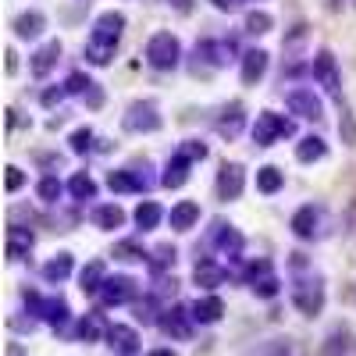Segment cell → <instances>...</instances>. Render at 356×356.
Segmentation results:
<instances>
[{"label":"cell","instance_id":"cell-7","mask_svg":"<svg viewBox=\"0 0 356 356\" xmlns=\"http://www.w3.org/2000/svg\"><path fill=\"white\" fill-rule=\"evenodd\" d=\"M161 125H164V118H161V107H157L154 100H136V104H129V111H125V118H122V129L132 132V136H150V132H157Z\"/></svg>","mask_w":356,"mask_h":356},{"label":"cell","instance_id":"cell-53","mask_svg":"<svg viewBox=\"0 0 356 356\" xmlns=\"http://www.w3.org/2000/svg\"><path fill=\"white\" fill-rule=\"evenodd\" d=\"M353 8H356V0H353Z\"/></svg>","mask_w":356,"mask_h":356},{"label":"cell","instance_id":"cell-2","mask_svg":"<svg viewBox=\"0 0 356 356\" xmlns=\"http://www.w3.org/2000/svg\"><path fill=\"white\" fill-rule=\"evenodd\" d=\"M146 65L154 72H175L182 65V40L175 33H154L146 43Z\"/></svg>","mask_w":356,"mask_h":356},{"label":"cell","instance_id":"cell-4","mask_svg":"<svg viewBox=\"0 0 356 356\" xmlns=\"http://www.w3.org/2000/svg\"><path fill=\"white\" fill-rule=\"evenodd\" d=\"M22 300H25L29 314L43 317L47 324H54V328H65L68 317H72V310H68V303L61 300V296H40L36 289H25V292H22Z\"/></svg>","mask_w":356,"mask_h":356},{"label":"cell","instance_id":"cell-43","mask_svg":"<svg viewBox=\"0 0 356 356\" xmlns=\"http://www.w3.org/2000/svg\"><path fill=\"white\" fill-rule=\"evenodd\" d=\"M93 86H97V82L89 79V75H82V72H72V75H68V82H65V89H68V93H75V97H86Z\"/></svg>","mask_w":356,"mask_h":356},{"label":"cell","instance_id":"cell-14","mask_svg":"<svg viewBox=\"0 0 356 356\" xmlns=\"http://www.w3.org/2000/svg\"><path fill=\"white\" fill-rule=\"evenodd\" d=\"M243 125H246V107H243L239 100L225 104V107H221V114H218V122H214L218 136H221V139H228V143L243 132Z\"/></svg>","mask_w":356,"mask_h":356},{"label":"cell","instance_id":"cell-32","mask_svg":"<svg viewBox=\"0 0 356 356\" xmlns=\"http://www.w3.org/2000/svg\"><path fill=\"white\" fill-rule=\"evenodd\" d=\"M282 186H285V171H282V168H275V164L257 168V189H260L264 196H275Z\"/></svg>","mask_w":356,"mask_h":356},{"label":"cell","instance_id":"cell-6","mask_svg":"<svg viewBox=\"0 0 356 356\" xmlns=\"http://www.w3.org/2000/svg\"><path fill=\"white\" fill-rule=\"evenodd\" d=\"M296 136V122L285 114H275V111H260L257 122H253V143L257 146H275L278 139H289Z\"/></svg>","mask_w":356,"mask_h":356},{"label":"cell","instance_id":"cell-5","mask_svg":"<svg viewBox=\"0 0 356 356\" xmlns=\"http://www.w3.org/2000/svg\"><path fill=\"white\" fill-rule=\"evenodd\" d=\"M289 228H292L296 239H303V243H317V239H324V235H328V214H324V207L307 203V207H300V211L292 214Z\"/></svg>","mask_w":356,"mask_h":356},{"label":"cell","instance_id":"cell-8","mask_svg":"<svg viewBox=\"0 0 356 356\" xmlns=\"http://www.w3.org/2000/svg\"><path fill=\"white\" fill-rule=\"evenodd\" d=\"M150 171V164H146L143 171L139 168H118V171H111L107 175V186H111V193H150L154 189V178L146 175Z\"/></svg>","mask_w":356,"mask_h":356},{"label":"cell","instance_id":"cell-11","mask_svg":"<svg viewBox=\"0 0 356 356\" xmlns=\"http://www.w3.org/2000/svg\"><path fill=\"white\" fill-rule=\"evenodd\" d=\"M246 189V168L243 164H235V161H225L221 171H218V200L232 203V200H239Z\"/></svg>","mask_w":356,"mask_h":356},{"label":"cell","instance_id":"cell-49","mask_svg":"<svg viewBox=\"0 0 356 356\" xmlns=\"http://www.w3.org/2000/svg\"><path fill=\"white\" fill-rule=\"evenodd\" d=\"M82 100H86L89 107H93V111H97V107H104V89H100V86H93V89H89V93H86Z\"/></svg>","mask_w":356,"mask_h":356},{"label":"cell","instance_id":"cell-47","mask_svg":"<svg viewBox=\"0 0 356 356\" xmlns=\"http://www.w3.org/2000/svg\"><path fill=\"white\" fill-rule=\"evenodd\" d=\"M65 97H68V89H65V86H50V89H43V97H40V100H43V107H57Z\"/></svg>","mask_w":356,"mask_h":356},{"label":"cell","instance_id":"cell-40","mask_svg":"<svg viewBox=\"0 0 356 356\" xmlns=\"http://www.w3.org/2000/svg\"><path fill=\"white\" fill-rule=\"evenodd\" d=\"M61 193H65V186L57 182V175H47V178H40L36 196H40L43 203H57V200H61Z\"/></svg>","mask_w":356,"mask_h":356},{"label":"cell","instance_id":"cell-20","mask_svg":"<svg viewBox=\"0 0 356 356\" xmlns=\"http://www.w3.org/2000/svg\"><path fill=\"white\" fill-rule=\"evenodd\" d=\"M72 271H75V257H72V253H65V250H61V253H54V257L40 267V275H43V282H47V285H61Z\"/></svg>","mask_w":356,"mask_h":356},{"label":"cell","instance_id":"cell-9","mask_svg":"<svg viewBox=\"0 0 356 356\" xmlns=\"http://www.w3.org/2000/svg\"><path fill=\"white\" fill-rule=\"evenodd\" d=\"M310 72H314L317 86H324V93H332V97L342 93V75H339V61L332 50H317L310 61Z\"/></svg>","mask_w":356,"mask_h":356},{"label":"cell","instance_id":"cell-33","mask_svg":"<svg viewBox=\"0 0 356 356\" xmlns=\"http://www.w3.org/2000/svg\"><path fill=\"white\" fill-rule=\"evenodd\" d=\"M68 193H72V200H79V203L97 200V182H93V175H89V171H75V175L68 178Z\"/></svg>","mask_w":356,"mask_h":356},{"label":"cell","instance_id":"cell-36","mask_svg":"<svg viewBox=\"0 0 356 356\" xmlns=\"http://www.w3.org/2000/svg\"><path fill=\"white\" fill-rule=\"evenodd\" d=\"M182 161H189V164H200V161H207V143L203 139H186V143H178V150H175Z\"/></svg>","mask_w":356,"mask_h":356},{"label":"cell","instance_id":"cell-30","mask_svg":"<svg viewBox=\"0 0 356 356\" xmlns=\"http://www.w3.org/2000/svg\"><path fill=\"white\" fill-rule=\"evenodd\" d=\"M132 221H136V228H139V232H154V228H157V225L164 221V211H161V203H154V200H143V203L136 207Z\"/></svg>","mask_w":356,"mask_h":356},{"label":"cell","instance_id":"cell-16","mask_svg":"<svg viewBox=\"0 0 356 356\" xmlns=\"http://www.w3.org/2000/svg\"><path fill=\"white\" fill-rule=\"evenodd\" d=\"M211 243H214L225 257H239L243 246H246V239H243V235L235 232V225H228V221H214V225H211Z\"/></svg>","mask_w":356,"mask_h":356},{"label":"cell","instance_id":"cell-15","mask_svg":"<svg viewBox=\"0 0 356 356\" xmlns=\"http://www.w3.org/2000/svg\"><path fill=\"white\" fill-rule=\"evenodd\" d=\"M161 332L171 339H189L193 335V310L189 307H171L161 314Z\"/></svg>","mask_w":356,"mask_h":356},{"label":"cell","instance_id":"cell-50","mask_svg":"<svg viewBox=\"0 0 356 356\" xmlns=\"http://www.w3.org/2000/svg\"><path fill=\"white\" fill-rule=\"evenodd\" d=\"M211 4H214L218 11H235V8L243 4V0H211Z\"/></svg>","mask_w":356,"mask_h":356},{"label":"cell","instance_id":"cell-26","mask_svg":"<svg viewBox=\"0 0 356 356\" xmlns=\"http://www.w3.org/2000/svg\"><path fill=\"white\" fill-rule=\"evenodd\" d=\"M11 29H15L18 40H40L43 29H47V15H43V11H22Z\"/></svg>","mask_w":356,"mask_h":356},{"label":"cell","instance_id":"cell-44","mask_svg":"<svg viewBox=\"0 0 356 356\" xmlns=\"http://www.w3.org/2000/svg\"><path fill=\"white\" fill-rule=\"evenodd\" d=\"M257 296H264V300H271V296H278V289H282V282H278V275H267V278H260V282H253L250 285Z\"/></svg>","mask_w":356,"mask_h":356},{"label":"cell","instance_id":"cell-42","mask_svg":"<svg viewBox=\"0 0 356 356\" xmlns=\"http://www.w3.org/2000/svg\"><path fill=\"white\" fill-rule=\"evenodd\" d=\"M175 246H157L154 250V257H150V267H154V275H164L168 267H175Z\"/></svg>","mask_w":356,"mask_h":356},{"label":"cell","instance_id":"cell-52","mask_svg":"<svg viewBox=\"0 0 356 356\" xmlns=\"http://www.w3.org/2000/svg\"><path fill=\"white\" fill-rule=\"evenodd\" d=\"M146 356H178V353H175V349H150Z\"/></svg>","mask_w":356,"mask_h":356},{"label":"cell","instance_id":"cell-35","mask_svg":"<svg viewBox=\"0 0 356 356\" xmlns=\"http://www.w3.org/2000/svg\"><path fill=\"white\" fill-rule=\"evenodd\" d=\"M114 260L136 264V260H150V253H146L136 239H122V243H114Z\"/></svg>","mask_w":356,"mask_h":356},{"label":"cell","instance_id":"cell-34","mask_svg":"<svg viewBox=\"0 0 356 356\" xmlns=\"http://www.w3.org/2000/svg\"><path fill=\"white\" fill-rule=\"evenodd\" d=\"M349 353H353V332L346 328V324H339V328H332V335H328L324 356H349Z\"/></svg>","mask_w":356,"mask_h":356},{"label":"cell","instance_id":"cell-45","mask_svg":"<svg viewBox=\"0 0 356 356\" xmlns=\"http://www.w3.org/2000/svg\"><path fill=\"white\" fill-rule=\"evenodd\" d=\"M22 186H25V171L15 168V164H8V168H4V189H8V193H18Z\"/></svg>","mask_w":356,"mask_h":356},{"label":"cell","instance_id":"cell-37","mask_svg":"<svg viewBox=\"0 0 356 356\" xmlns=\"http://www.w3.org/2000/svg\"><path fill=\"white\" fill-rule=\"evenodd\" d=\"M339 136H342V143L346 146H356V118H353V111H349V104H339Z\"/></svg>","mask_w":356,"mask_h":356},{"label":"cell","instance_id":"cell-29","mask_svg":"<svg viewBox=\"0 0 356 356\" xmlns=\"http://www.w3.org/2000/svg\"><path fill=\"white\" fill-rule=\"evenodd\" d=\"M107 328H111V324H104V317H100L97 310H89V314L79 321L75 335H79L82 342H100V339H107Z\"/></svg>","mask_w":356,"mask_h":356},{"label":"cell","instance_id":"cell-19","mask_svg":"<svg viewBox=\"0 0 356 356\" xmlns=\"http://www.w3.org/2000/svg\"><path fill=\"white\" fill-rule=\"evenodd\" d=\"M239 61H243V72H239V75H243V82H246V86H257V82L267 75V65H271V54L257 47V50H246V54L239 57Z\"/></svg>","mask_w":356,"mask_h":356},{"label":"cell","instance_id":"cell-23","mask_svg":"<svg viewBox=\"0 0 356 356\" xmlns=\"http://www.w3.org/2000/svg\"><path fill=\"white\" fill-rule=\"evenodd\" d=\"M193 310V321L196 324H218L221 317H225V303H221V296H200V300L189 307Z\"/></svg>","mask_w":356,"mask_h":356},{"label":"cell","instance_id":"cell-25","mask_svg":"<svg viewBox=\"0 0 356 356\" xmlns=\"http://www.w3.org/2000/svg\"><path fill=\"white\" fill-rule=\"evenodd\" d=\"M107 278H111V275H107L104 260H89L82 271H79V289H82L86 296H100V289H104Z\"/></svg>","mask_w":356,"mask_h":356},{"label":"cell","instance_id":"cell-51","mask_svg":"<svg viewBox=\"0 0 356 356\" xmlns=\"http://www.w3.org/2000/svg\"><path fill=\"white\" fill-rule=\"evenodd\" d=\"M18 68V54L15 50H8V72H15Z\"/></svg>","mask_w":356,"mask_h":356},{"label":"cell","instance_id":"cell-1","mask_svg":"<svg viewBox=\"0 0 356 356\" xmlns=\"http://www.w3.org/2000/svg\"><path fill=\"white\" fill-rule=\"evenodd\" d=\"M122 33H125V15L122 11H104L93 29H89V40H86V61L89 65H111V57L118 50V43H122Z\"/></svg>","mask_w":356,"mask_h":356},{"label":"cell","instance_id":"cell-21","mask_svg":"<svg viewBox=\"0 0 356 356\" xmlns=\"http://www.w3.org/2000/svg\"><path fill=\"white\" fill-rule=\"evenodd\" d=\"M107 346L114 353H122V356H132L143 342H139V332L129 328V324H111V328H107Z\"/></svg>","mask_w":356,"mask_h":356},{"label":"cell","instance_id":"cell-38","mask_svg":"<svg viewBox=\"0 0 356 356\" xmlns=\"http://www.w3.org/2000/svg\"><path fill=\"white\" fill-rule=\"evenodd\" d=\"M271 29H275V18L267 11H250L246 15V33L250 36H264V33H271Z\"/></svg>","mask_w":356,"mask_h":356},{"label":"cell","instance_id":"cell-48","mask_svg":"<svg viewBox=\"0 0 356 356\" xmlns=\"http://www.w3.org/2000/svg\"><path fill=\"white\" fill-rule=\"evenodd\" d=\"M303 40H307V25H296V29H292V36H289V40H285L282 47H285V50L292 54V50H296V47H300Z\"/></svg>","mask_w":356,"mask_h":356},{"label":"cell","instance_id":"cell-28","mask_svg":"<svg viewBox=\"0 0 356 356\" xmlns=\"http://www.w3.org/2000/svg\"><path fill=\"white\" fill-rule=\"evenodd\" d=\"M324 157H328V143L321 136H303L296 143V161L300 164H314V161H324Z\"/></svg>","mask_w":356,"mask_h":356},{"label":"cell","instance_id":"cell-41","mask_svg":"<svg viewBox=\"0 0 356 356\" xmlns=\"http://www.w3.org/2000/svg\"><path fill=\"white\" fill-rule=\"evenodd\" d=\"M157 314H164V310H157V296H146V300L136 303V321H143V324H161Z\"/></svg>","mask_w":356,"mask_h":356},{"label":"cell","instance_id":"cell-17","mask_svg":"<svg viewBox=\"0 0 356 356\" xmlns=\"http://www.w3.org/2000/svg\"><path fill=\"white\" fill-rule=\"evenodd\" d=\"M225 278H228V271L214 260V257H200L196 260V267H193V282L200 285V289H218V285H225Z\"/></svg>","mask_w":356,"mask_h":356},{"label":"cell","instance_id":"cell-46","mask_svg":"<svg viewBox=\"0 0 356 356\" xmlns=\"http://www.w3.org/2000/svg\"><path fill=\"white\" fill-rule=\"evenodd\" d=\"M346 246H349L353 257H356V200L349 203V211H346Z\"/></svg>","mask_w":356,"mask_h":356},{"label":"cell","instance_id":"cell-10","mask_svg":"<svg viewBox=\"0 0 356 356\" xmlns=\"http://www.w3.org/2000/svg\"><path fill=\"white\" fill-rule=\"evenodd\" d=\"M136 296H139V282L132 275H114L100 289V303L104 307H125V303H136Z\"/></svg>","mask_w":356,"mask_h":356},{"label":"cell","instance_id":"cell-27","mask_svg":"<svg viewBox=\"0 0 356 356\" xmlns=\"http://www.w3.org/2000/svg\"><path fill=\"white\" fill-rule=\"evenodd\" d=\"M189 161H182L178 154H171V161L164 164V175H161V186L164 189H182L186 182H189Z\"/></svg>","mask_w":356,"mask_h":356},{"label":"cell","instance_id":"cell-3","mask_svg":"<svg viewBox=\"0 0 356 356\" xmlns=\"http://www.w3.org/2000/svg\"><path fill=\"white\" fill-rule=\"evenodd\" d=\"M292 307L307 314V317H317L324 310V278L321 275H296L292 278Z\"/></svg>","mask_w":356,"mask_h":356},{"label":"cell","instance_id":"cell-12","mask_svg":"<svg viewBox=\"0 0 356 356\" xmlns=\"http://www.w3.org/2000/svg\"><path fill=\"white\" fill-rule=\"evenodd\" d=\"M285 104H289V111L296 114V118H307V122H321V114H324V107H321V97L314 93V89H289L285 93Z\"/></svg>","mask_w":356,"mask_h":356},{"label":"cell","instance_id":"cell-31","mask_svg":"<svg viewBox=\"0 0 356 356\" xmlns=\"http://www.w3.org/2000/svg\"><path fill=\"white\" fill-rule=\"evenodd\" d=\"M93 225L100 232H114V228L125 225V211L118 203H104V207H97V211H93Z\"/></svg>","mask_w":356,"mask_h":356},{"label":"cell","instance_id":"cell-39","mask_svg":"<svg viewBox=\"0 0 356 356\" xmlns=\"http://www.w3.org/2000/svg\"><path fill=\"white\" fill-rule=\"evenodd\" d=\"M93 129H89V125H82V129H75L72 136H68V146H72V154H89V150H93Z\"/></svg>","mask_w":356,"mask_h":356},{"label":"cell","instance_id":"cell-18","mask_svg":"<svg viewBox=\"0 0 356 356\" xmlns=\"http://www.w3.org/2000/svg\"><path fill=\"white\" fill-rule=\"evenodd\" d=\"M61 61V40H47L33 57H29V72H33L36 79H43V75H50V68Z\"/></svg>","mask_w":356,"mask_h":356},{"label":"cell","instance_id":"cell-13","mask_svg":"<svg viewBox=\"0 0 356 356\" xmlns=\"http://www.w3.org/2000/svg\"><path fill=\"white\" fill-rule=\"evenodd\" d=\"M235 40H200L196 43V57L207 61L211 68H225L228 61H235Z\"/></svg>","mask_w":356,"mask_h":356},{"label":"cell","instance_id":"cell-22","mask_svg":"<svg viewBox=\"0 0 356 356\" xmlns=\"http://www.w3.org/2000/svg\"><path fill=\"white\" fill-rule=\"evenodd\" d=\"M33 246H36V235L29 228H22V225L8 228V260H25L33 253Z\"/></svg>","mask_w":356,"mask_h":356},{"label":"cell","instance_id":"cell-24","mask_svg":"<svg viewBox=\"0 0 356 356\" xmlns=\"http://www.w3.org/2000/svg\"><path fill=\"white\" fill-rule=\"evenodd\" d=\"M168 221H171L175 232H189V228H196V221H200V203H196V200H178V203L171 207Z\"/></svg>","mask_w":356,"mask_h":356}]
</instances>
